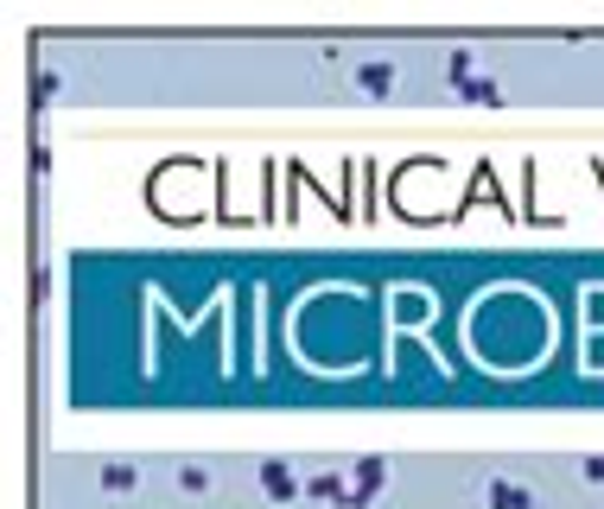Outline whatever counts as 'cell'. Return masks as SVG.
<instances>
[{
  "label": "cell",
  "instance_id": "8fae6325",
  "mask_svg": "<svg viewBox=\"0 0 604 509\" xmlns=\"http://www.w3.org/2000/svg\"><path fill=\"white\" fill-rule=\"evenodd\" d=\"M580 478H585V484H604V453L580 458Z\"/></svg>",
  "mask_w": 604,
  "mask_h": 509
},
{
  "label": "cell",
  "instance_id": "5b68a950",
  "mask_svg": "<svg viewBox=\"0 0 604 509\" xmlns=\"http://www.w3.org/2000/svg\"><path fill=\"white\" fill-rule=\"evenodd\" d=\"M140 478H147V465L140 458H108L96 471V484L108 490V497H127V490H140Z\"/></svg>",
  "mask_w": 604,
  "mask_h": 509
},
{
  "label": "cell",
  "instance_id": "9c48e42d",
  "mask_svg": "<svg viewBox=\"0 0 604 509\" xmlns=\"http://www.w3.org/2000/svg\"><path fill=\"white\" fill-rule=\"evenodd\" d=\"M478 71V58H471V51H452V58H446V83H452V76H471Z\"/></svg>",
  "mask_w": 604,
  "mask_h": 509
},
{
  "label": "cell",
  "instance_id": "30bf717a",
  "mask_svg": "<svg viewBox=\"0 0 604 509\" xmlns=\"http://www.w3.org/2000/svg\"><path fill=\"white\" fill-rule=\"evenodd\" d=\"M32 300H39V305L51 300V261H39V268H32Z\"/></svg>",
  "mask_w": 604,
  "mask_h": 509
},
{
  "label": "cell",
  "instance_id": "277c9868",
  "mask_svg": "<svg viewBox=\"0 0 604 509\" xmlns=\"http://www.w3.org/2000/svg\"><path fill=\"white\" fill-rule=\"evenodd\" d=\"M305 497H312V503L344 509V497H351V465H319V471L305 478Z\"/></svg>",
  "mask_w": 604,
  "mask_h": 509
},
{
  "label": "cell",
  "instance_id": "ba28073f",
  "mask_svg": "<svg viewBox=\"0 0 604 509\" xmlns=\"http://www.w3.org/2000/svg\"><path fill=\"white\" fill-rule=\"evenodd\" d=\"M173 478H178V490H185V497H210V484H217V478H210V465H198V458H178Z\"/></svg>",
  "mask_w": 604,
  "mask_h": 509
},
{
  "label": "cell",
  "instance_id": "3957f363",
  "mask_svg": "<svg viewBox=\"0 0 604 509\" xmlns=\"http://www.w3.org/2000/svg\"><path fill=\"white\" fill-rule=\"evenodd\" d=\"M351 83L363 90V96H395L402 64H395V58H356V64H351Z\"/></svg>",
  "mask_w": 604,
  "mask_h": 509
},
{
  "label": "cell",
  "instance_id": "7a4b0ae2",
  "mask_svg": "<svg viewBox=\"0 0 604 509\" xmlns=\"http://www.w3.org/2000/svg\"><path fill=\"white\" fill-rule=\"evenodd\" d=\"M254 478H261V497H268L274 509H287V503H300V497H305V478L287 465V458H261V465H254Z\"/></svg>",
  "mask_w": 604,
  "mask_h": 509
},
{
  "label": "cell",
  "instance_id": "8992f818",
  "mask_svg": "<svg viewBox=\"0 0 604 509\" xmlns=\"http://www.w3.org/2000/svg\"><path fill=\"white\" fill-rule=\"evenodd\" d=\"M458 102H478V108H503V83L490 71H471V76H452Z\"/></svg>",
  "mask_w": 604,
  "mask_h": 509
},
{
  "label": "cell",
  "instance_id": "52a82bcc",
  "mask_svg": "<svg viewBox=\"0 0 604 509\" xmlns=\"http://www.w3.org/2000/svg\"><path fill=\"white\" fill-rule=\"evenodd\" d=\"M483 503L490 509H534V490L529 484H516V478H490L483 484Z\"/></svg>",
  "mask_w": 604,
  "mask_h": 509
},
{
  "label": "cell",
  "instance_id": "6da1fadb",
  "mask_svg": "<svg viewBox=\"0 0 604 509\" xmlns=\"http://www.w3.org/2000/svg\"><path fill=\"white\" fill-rule=\"evenodd\" d=\"M388 478H395L388 453H363V458H351V497H344V509H369L382 490H388Z\"/></svg>",
  "mask_w": 604,
  "mask_h": 509
}]
</instances>
